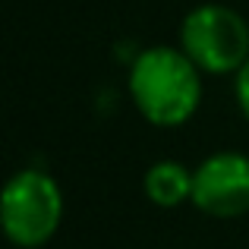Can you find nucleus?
Returning a JSON list of instances; mask_svg holds the SVG:
<instances>
[{
    "instance_id": "obj_1",
    "label": "nucleus",
    "mask_w": 249,
    "mask_h": 249,
    "mask_svg": "<svg viewBox=\"0 0 249 249\" xmlns=\"http://www.w3.org/2000/svg\"><path fill=\"white\" fill-rule=\"evenodd\" d=\"M129 95L152 126H183L202 104V70L183 48L155 44L129 67Z\"/></svg>"
},
{
    "instance_id": "obj_2",
    "label": "nucleus",
    "mask_w": 249,
    "mask_h": 249,
    "mask_svg": "<svg viewBox=\"0 0 249 249\" xmlns=\"http://www.w3.org/2000/svg\"><path fill=\"white\" fill-rule=\"evenodd\" d=\"M63 218V193L44 170L25 167L13 174L0 196L3 233L19 249H38L57 233Z\"/></svg>"
},
{
    "instance_id": "obj_3",
    "label": "nucleus",
    "mask_w": 249,
    "mask_h": 249,
    "mask_svg": "<svg viewBox=\"0 0 249 249\" xmlns=\"http://www.w3.org/2000/svg\"><path fill=\"white\" fill-rule=\"evenodd\" d=\"M180 48L202 73H240L249 60V25L224 3H202L183 16Z\"/></svg>"
},
{
    "instance_id": "obj_4",
    "label": "nucleus",
    "mask_w": 249,
    "mask_h": 249,
    "mask_svg": "<svg viewBox=\"0 0 249 249\" xmlns=\"http://www.w3.org/2000/svg\"><path fill=\"white\" fill-rule=\"evenodd\" d=\"M193 205L212 218H240L249 212V158L214 152L193 170Z\"/></svg>"
},
{
    "instance_id": "obj_5",
    "label": "nucleus",
    "mask_w": 249,
    "mask_h": 249,
    "mask_svg": "<svg viewBox=\"0 0 249 249\" xmlns=\"http://www.w3.org/2000/svg\"><path fill=\"white\" fill-rule=\"evenodd\" d=\"M145 196L158 208H177L183 202H193V170L177 161H158L145 170Z\"/></svg>"
},
{
    "instance_id": "obj_6",
    "label": "nucleus",
    "mask_w": 249,
    "mask_h": 249,
    "mask_svg": "<svg viewBox=\"0 0 249 249\" xmlns=\"http://www.w3.org/2000/svg\"><path fill=\"white\" fill-rule=\"evenodd\" d=\"M237 104H240V110H243V117L249 120V60L237 73Z\"/></svg>"
}]
</instances>
